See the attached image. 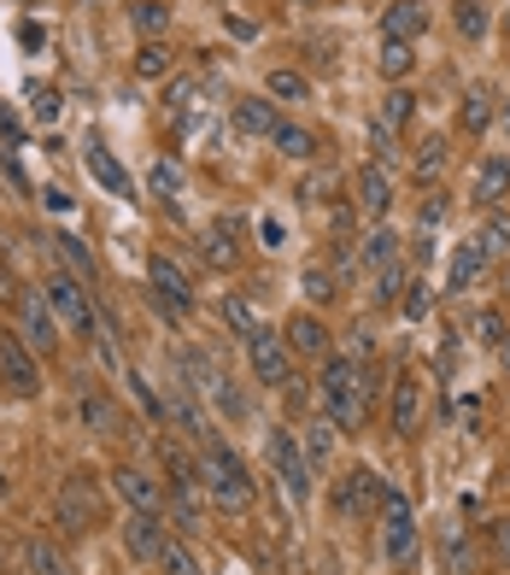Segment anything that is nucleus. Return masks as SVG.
Listing matches in <instances>:
<instances>
[{"label": "nucleus", "mask_w": 510, "mask_h": 575, "mask_svg": "<svg viewBox=\"0 0 510 575\" xmlns=\"http://www.w3.org/2000/svg\"><path fill=\"white\" fill-rule=\"evenodd\" d=\"M200 482H206V499L217 505V511L229 517H247L252 505H259V487H252V470L241 464V452L212 441L206 452H200Z\"/></svg>", "instance_id": "nucleus-1"}, {"label": "nucleus", "mask_w": 510, "mask_h": 575, "mask_svg": "<svg viewBox=\"0 0 510 575\" xmlns=\"http://www.w3.org/2000/svg\"><path fill=\"white\" fill-rule=\"evenodd\" d=\"M317 387H322V417H329L340 435H359L364 429V411H370V399H364V364L347 359V352H335V359H322Z\"/></svg>", "instance_id": "nucleus-2"}, {"label": "nucleus", "mask_w": 510, "mask_h": 575, "mask_svg": "<svg viewBox=\"0 0 510 575\" xmlns=\"http://www.w3.org/2000/svg\"><path fill=\"white\" fill-rule=\"evenodd\" d=\"M159 459H165V470H170V522H177L182 534L206 529V499H200V494H206V482H200V464H194L177 441H165Z\"/></svg>", "instance_id": "nucleus-3"}, {"label": "nucleus", "mask_w": 510, "mask_h": 575, "mask_svg": "<svg viewBox=\"0 0 510 575\" xmlns=\"http://www.w3.org/2000/svg\"><path fill=\"white\" fill-rule=\"evenodd\" d=\"M177 376L189 382L200 399H212V405H217V417H247V394L224 376V370H217L212 352H200V347H177Z\"/></svg>", "instance_id": "nucleus-4"}, {"label": "nucleus", "mask_w": 510, "mask_h": 575, "mask_svg": "<svg viewBox=\"0 0 510 575\" xmlns=\"http://www.w3.org/2000/svg\"><path fill=\"white\" fill-rule=\"evenodd\" d=\"M54 517L65 534H94L106 522V494L89 470H65L59 476V494H54Z\"/></svg>", "instance_id": "nucleus-5"}, {"label": "nucleus", "mask_w": 510, "mask_h": 575, "mask_svg": "<svg viewBox=\"0 0 510 575\" xmlns=\"http://www.w3.org/2000/svg\"><path fill=\"white\" fill-rule=\"evenodd\" d=\"M382 557L394 570H417V517L399 487H382Z\"/></svg>", "instance_id": "nucleus-6"}, {"label": "nucleus", "mask_w": 510, "mask_h": 575, "mask_svg": "<svg viewBox=\"0 0 510 575\" xmlns=\"http://www.w3.org/2000/svg\"><path fill=\"white\" fill-rule=\"evenodd\" d=\"M247 364H252V376H259L264 387L294 382V347H287V335H276L270 324L247 329Z\"/></svg>", "instance_id": "nucleus-7"}, {"label": "nucleus", "mask_w": 510, "mask_h": 575, "mask_svg": "<svg viewBox=\"0 0 510 575\" xmlns=\"http://www.w3.org/2000/svg\"><path fill=\"white\" fill-rule=\"evenodd\" d=\"M264 452H270V470H276L282 487H287V499H294V505L311 499V459H305V447L294 441V429H270Z\"/></svg>", "instance_id": "nucleus-8"}, {"label": "nucleus", "mask_w": 510, "mask_h": 575, "mask_svg": "<svg viewBox=\"0 0 510 575\" xmlns=\"http://www.w3.org/2000/svg\"><path fill=\"white\" fill-rule=\"evenodd\" d=\"M0 387H7L12 399L42 394V364H36V352L19 341V329H0Z\"/></svg>", "instance_id": "nucleus-9"}, {"label": "nucleus", "mask_w": 510, "mask_h": 575, "mask_svg": "<svg viewBox=\"0 0 510 575\" xmlns=\"http://www.w3.org/2000/svg\"><path fill=\"white\" fill-rule=\"evenodd\" d=\"M382 476L370 464H352L347 476L335 482V494H329V505H335V517L340 522H359V517H370V505H382Z\"/></svg>", "instance_id": "nucleus-10"}, {"label": "nucleus", "mask_w": 510, "mask_h": 575, "mask_svg": "<svg viewBox=\"0 0 510 575\" xmlns=\"http://www.w3.org/2000/svg\"><path fill=\"white\" fill-rule=\"evenodd\" d=\"M165 552H170L165 517H159V511H129V517H124V557H129V564H135V570L165 564Z\"/></svg>", "instance_id": "nucleus-11"}, {"label": "nucleus", "mask_w": 510, "mask_h": 575, "mask_svg": "<svg viewBox=\"0 0 510 575\" xmlns=\"http://www.w3.org/2000/svg\"><path fill=\"white\" fill-rule=\"evenodd\" d=\"M19 341H24L30 352H54V347H59V312L47 306L42 288L19 294Z\"/></svg>", "instance_id": "nucleus-12"}, {"label": "nucleus", "mask_w": 510, "mask_h": 575, "mask_svg": "<svg viewBox=\"0 0 510 575\" xmlns=\"http://www.w3.org/2000/svg\"><path fill=\"white\" fill-rule=\"evenodd\" d=\"M112 494L124 499L129 511H159V517H165V487L152 482L141 464H117V470H112Z\"/></svg>", "instance_id": "nucleus-13"}, {"label": "nucleus", "mask_w": 510, "mask_h": 575, "mask_svg": "<svg viewBox=\"0 0 510 575\" xmlns=\"http://www.w3.org/2000/svg\"><path fill=\"white\" fill-rule=\"evenodd\" d=\"M82 165H89V177H94L106 194H117V200H135V177H129L124 165L112 159V147L100 142V135H89V142H82Z\"/></svg>", "instance_id": "nucleus-14"}, {"label": "nucleus", "mask_w": 510, "mask_h": 575, "mask_svg": "<svg viewBox=\"0 0 510 575\" xmlns=\"http://www.w3.org/2000/svg\"><path fill=\"white\" fill-rule=\"evenodd\" d=\"M147 288H152L159 300H170L177 312H189V306H194V282H189V270H182L177 259H165V252H152V259H147Z\"/></svg>", "instance_id": "nucleus-15"}, {"label": "nucleus", "mask_w": 510, "mask_h": 575, "mask_svg": "<svg viewBox=\"0 0 510 575\" xmlns=\"http://www.w3.org/2000/svg\"><path fill=\"white\" fill-rule=\"evenodd\" d=\"M434 557H440V570H446V575H475V546H469V534H464V522H457V517L434 522Z\"/></svg>", "instance_id": "nucleus-16"}, {"label": "nucleus", "mask_w": 510, "mask_h": 575, "mask_svg": "<svg viewBox=\"0 0 510 575\" xmlns=\"http://www.w3.org/2000/svg\"><path fill=\"white\" fill-rule=\"evenodd\" d=\"M77 417L89 422L94 435H106V441H117V435H124V417H117V405H112L106 394H100V387H94L89 376L77 382Z\"/></svg>", "instance_id": "nucleus-17"}, {"label": "nucleus", "mask_w": 510, "mask_h": 575, "mask_svg": "<svg viewBox=\"0 0 510 575\" xmlns=\"http://www.w3.org/2000/svg\"><path fill=\"white\" fill-rule=\"evenodd\" d=\"M170 417H177V422H182V435H194L200 447H212V441H217L212 417L200 411V394H194L189 382H177V394H170Z\"/></svg>", "instance_id": "nucleus-18"}, {"label": "nucleus", "mask_w": 510, "mask_h": 575, "mask_svg": "<svg viewBox=\"0 0 510 575\" xmlns=\"http://www.w3.org/2000/svg\"><path fill=\"white\" fill-rule=\"evenodd\" d=\"M422 422V382L417 370H399L394 376V435H417Z\"/></svg>", "instance_id": "nucleus-19"}, {"label": "nucleus", "mask_w": 510, "mask_h": 575, "mask_svg": "<svg viewBox=\"0 0 510 575\" xmlns=\"http://www.w3.org/2000/svg\"><path fill=\"white\" fill-rule=\"evenodd\" d=\"M352 189H359V212H364V217H376V224H382V217L394 212V182H387L382 165H364Z\"/></svg>", "instance_id": "nucleus-20"}, {"label": "nucleus", "mask_w": 510, "mask_h": 575, "mask_svg": "<svg viewBox=\"0 0 510 575\" xmlns=\"http://www.w3.org/2000/svg\"><path fill=\"white\" fill-rule=\"evenodd\" d=\"M505 194H510V154H492V159H481V171H475V206H505Z\"/></svg>", "instance_id": "nucleus-21"}, {"label": "nucleus", "mask_w": 510, "mask_h": 575, "mask_svg": "<svg viewBox=\"0 0 510 575\" xmlns=\"http://www.w3.org/2000/svg\"><path fill=\"white\" fill-rule=\"evenodd\" d=\"M422 30H429V7H422V0H387V12H382V36L417 42Z\"/></svg>", "instance_id": "nucleus-22"}, {"label": "nucleus", "mask_w": 510, "mask_h": 575, "mask_svg": "<svg viewBox=\"0 0 510 575\" xmlns=\"http://www.w3.org/2000/svg\"><path fill=\"white\" fill-rule=\"evenodd\" d=\"M235 229H241L235 217H217V224L200 235V259H206L212 270H229L235 259H241V241H235Z\"/></svg>", "instance_id": "nucleus-23"}, {"label": "nucleus", "mask_w": 510, "mask_h": 575, "mask_svg": "<svg viewBox=\"0 0 510 575\" xmlns=\"http://www.w3.org/2000/svg\"><path fill=\"white\" fill-rule=\"evenodd\" d=\"M276 124H282L276 100H264V94H241V100H235V129H241V135H264V142H270Z\"/></svg>", "instance_id": "nucleus-24"}, {"label": "nucleus", "mask_w": 510, "mask_h": 575, "mask_svg": "<svg viewBox=\"0 0 510 575\" xmlns=\"http://www.w3.org/2000/svg\"><path fill=\"white\" fill-rule=\"evenodd\" d=\"M487 259H492V252H487L481 241H457V247H452V259H446V282L457 288V294H464L469 282H481Z\"/></svg>", "instance_id": "nucleus-25"}, {"label": "nucleus", "mask_w": 510, "mask_h": 575, "mask_svg": "<svg viewBox=\"0 0 510 575\" xmlns=\"http://www.w3.org/2000/svg\"><path fill=\"white\" fill-rule=\"evenodd\" d=\"M147 194L159 200L165 212H182V200H189V182H182V171H177V159H159L147 171Z\"/></svg>", "instance_id": "nucleus-26"}, {"label": "nucleus", "mask_w": 510, "mask_h": 575, "mask_svg": "<svg viewBox=\"0 0 510 575\" xmlns=\"http://www.w3.org/2000/svg\"><path fill=\"white\" fill-rule=\"evenodd\" d=\"M19 557H24V570H30V575H77V570H71V557H65L54 540H42V534H30Z\"/></svg>", "instance_id": "nucleus-27"}, {"label": "nucleus", "mask_w": 510, "mask_h": 575, "mask_svg": "<svg viewBox=\"0 0 510 575\" xmlns=\"http://www.w3.org/2000/svg\"><path fill=\"white\" fill-rule=\"evenodd\" d=\"M457 124H464L469 135H487V129H492V89H487V82H469V89H464Z\"/></svg>", "instance_id": "nucleus-28"}, {"label": "nucleus", "mask_w": 510, "mask_h": 575, "mask_svg": "<svg viewBox=\"0 0 510 575\" xmlns=\"http://www.w3.org/2000/svg\"><path fill=\"white\" fill-rule=\"evenodd\" d=\"M359 259H364V270H382V264H394V259H399V235L387 229V224L364 229V235H359Z\"/></svg>", "instance_id": "nucleus-29"}, {"label": "nucleus", "mask_w": 510, "mask_h": 575, "mask_svg": "<svg viewBox=\"0 0 510 575\" xmlns=\"http://www.w3.org/2000/svg\"><path fill=\"white\" fill-rule=\"evenodd\" d=\"M287 347H294L299 359H322V347H329V329H322L311 312H299L294 324H287Z\"/></svg>", "instance_id": "nucleus-30"}, {"label": "nucleus", "mask_w": 510, "mask_h": 575, "mask_svg": "<svg viewBox=\"0 0 510 575\" xmlns=\"http://www.w3.org/2000/svg\"><path fill=\"white\" fill-rule=\"evenodd\" d=\"M270 142H276V154L282 159H294V165H305V159H317V135L311 129H299V124H276V135H270Z\"/></svg>", "instance_id": "nucleus-31"}, {"label": "nucleus", "mask_w": 510, "mask_h": 575, "mask_svg": "<svg viewBox=\"0 0 510 575\" xmlns=\"http://www.w3.org/2000/svg\"><path fill=\"white\" fill-rule=\"evenodd\" d=\"M452 165V147H446V135H429V142L417 147V159H411V171L417 182H440V171Z\"/></svg>", "instance_id": "nucleus-32"}, {"label": "nucleus", "mask_w": 510, "mask_h": 575, "mask_svg": "<svg viewBox=\"0 0 510 575\" xmlns=\"http://www.w3.org/2000/svg\"><path fill=\"white\" fill-rule=\"evenodd\" d=\"M417 65V42H399V36H382V77L387 82H405Z\"/></svg>", "instance_id": "nucleus-33"}, {"label": "nucleus", "mask_w": 510, "mask_h": 575, "mask_svg": "<svg viewBox=\"0 0 510 575\" xmlns=\"http://www.w3.org/2000/svg\"><path fill=\"white\" fill-rule=\"evenodd\" d=\"M452 24H457V36H464V42H487V30H492V19H487L481 0H457V7H452Z\"/></svg>", "instance_id": "nucleus-34"}, {"label": "nucleus", "mask_w": 510, "mask_h": 575, "mask_svg": "<svg viewBox=\"0 0 510 575\" xmlns=\"http://www.w3.org/2000/svg\"><path fill=\"white\" fill-rule=\"evenodd\" d=\"M54 247H59V259H65V270H77L82 282H94V252H89V241H77V235H54Z\"/></svg>", "instance_id": "nucleus-35"}, {"label": "nucleus", "mask_w": 510, "mask_h": 575, "mask_svg": "<svg viewBox=\"0 0 510 575\" xmlns=\"http://www.w3.org/2000/svg\"><path fill=\"white\" fill-rule=\"evenodd\" d=\"M264 94H270V100H282V106H299V100H311V82H305L299 71H270Z\"/></svg>", "instance_id": "nucleus-36"}, {"label": "nucleus", "mask_w": 510, "mask_h": 575, "mask_svg": "<svg viewBox=\"0 0 510 575\" xmlns=\"http://www.w3.org/2000/svg\"><path fill=\"white\" fill-rule=\"evenodd\" d=\"M170 65H177V54H170L165 42H147L141 54H135V77H141V82H159V77H170Z\"/></svg>", "instance_id": "nucleus-37"}, {"label": "nucleus", "mask_w": 510, "mask_h": 575, "mask_svg": "<svg viewBox=\"0 0 510 575\" xmlns=\"http://www.w3.org/2000/svg\"><path fill=\"white\" fill-rule=\"evenodd\" d=\"M405 282H411V270H405L399 259H394V264H382V270H376V288H370V294H376V306H399Z\"/></svg>", "instance_id": "nucleus-38"}, {"label": "nucleus", "mask_w": 510, "mask_h": 575, "mask_svg": "<svg viewBox=\"0 0 510 575\" xmlns=\"http://www.w3.org/2000/svg\"><path fill=\"white\" fill-rule=\"evenodd\" d=\"M411 112H417V94L405 89V82H394V89H387V100H382V124H387V129H405V124H411Z\"/></svg>", "instance_id": "nucleus-39"}, {"label": "nucleus", "mask_w": 510, "mask_h": 575, "mask_svg": "<svg viewBox=\"0 0 510 575\" xmlns=\"http://www.w3.org/2000/svg\"><path fill=\"white\" fill-rule=\"evenodd\" d=\"M335 435H340V429H335L329 417H317L311 429H305V459H311V470H317V464H329V452H335Z\"/></svg>", "instance_id": "nucleus-40"}, {"label": "nucleus", "mask_w": 510, "mask_h": 575, "mask_svg": "<svg viewBox=\"0 0 510 575\" xmlns=\"http://www.w3.org/2000/svg\"><path fill=\"white\" fill-rule=\"evenodd\" d=\"M129 24L147 30V36H165V30H170V7H165V0H135V7H129Z\"/></svg>", "instance_id": "nucleus-41"}, {"label": "nucleus", "mask_w": 510, "mask_h": 575, "mask_svg": "<svg viewBox=\"0 0 510 575\" xmlns=\"http://www.w3.org/2000/svg\"><path fill=\"white\" fill-rule=\"evenodd\" d=\"M399 312L411 317V324H422V317L434 312V294H429V282H422V277H411V282H405V294H399Z\"/></svg>", "instance_id": "nucleus-42"}, {"label": "nucleus", "mask_w": 510, "mask_h": 575, "mask_svg": "<svg viewBox=\"0 0 510 575\" xmlns=\"http://www.w3.org/2000/svg\"><path fill=\"white\" fill-rule=\"evenodd\" d=\"M299 288H305V300H335V270L322 259H311L299 270Z\"/></svg>", "instance_id": "nucleus-43"}, {"label": "nucleus", "mask_w": 510, "mask_h": 575, "mask_svg": "<svg viewBox=\"0 0 510 575\" xmlns=\"http://www.w3.org/2000/svg\"><path fill=\"white\" fill-rule=\"evenodd\" d=\"M475 335H481V347H492V352H499V347L510 341V324H505V312L481 306V312H475Z\"/></svg>", "instance_id": "nucleus-44"}, {"label": "nucleus", "mask_w": 510, "mask_h": 575, "mask_svg": "<svg viewBox=\"0 0 510 575\" xmlns=\"http://www.w3.org/2000/svg\"><path fill=\"white\" fill-rule=\"evenodd\" d=\"M475 241H481L487 252H510V212L492 206V212H487V229L475 235Z\"/></svg>", "instance_id": "nucleus-45"}, {"label": "nucleus", "mask_w": 510, "mask_h": 575, "mask_svg": "<svg viewBox=\"0 0 510 575\" xmlns=\"http://www.w3.org/2000/svg\"><path fill=\"white\" fill-rule=\"evenodd\" d=\"M217 317H224V324L235 329V335H247V329H259V317H252V306L241 294H224V306H217Z\"/></svg>", "instance_id": "nucleus-46"}, {"label": "nucleus", "mask_w": 510, "mask_h": 575, "mask_svg": "<svg viewBox=\"0 0 510 575\" xmlns=\"http://www.w3.org/2000/svg\"><path fill=\"white\" fill-rule=\"evenodd\" d=\"M394 135H399V129H387L382 117H376V124H370V154H376V165H382V171H387V165L399 159V142H394Z\"/></svg>", "instance_id": "nucleus-47"}, {"label": "nucleus", "mask_w": 510, "mask_h": 575, "mask_svg": "<svg viewBox=\"0 0 510 575\" xmlns=\"http://www.w3.org/2000/svg\"><path fill=\"white\" fill-rule=\"evenodd\" d=\"M124 382H129V394H135V399H141V411H147L152 422H165V417H170V411H165V405H159V394H152V382L141 376V370H129V376H124Z\"/></svg>", "instance_id": "nucleus-48"}, {"label": "nucleus", "mask_w": 510, "mask_h": 575, "mask_svg": "<svg viewBox=\"0 0 510 575\" xmlns=\"http://www.w3.org/2000/svg\"><path fill=\"white\" fill-rule=\"evenodd\" d=\"M159 570H165V575H206V570H200V557H194L189 546H177V540H170V552H165Z\"/></svg>", "instance_id": "nucleus-49"}, {"label": "nucleus", "mask_w": 510, "mask_h": 575, "mask_svg": "<svg viewBox=\"0 0 510 575\" xmlns=\"http://www.w3.org/2000/svg\"><path fill=\"white\" fill-rule=\"evenodd\" d=\"M370 352H376V335H370L364 324H359V329H347V359H359V364H364Z\"/></svg>", "instance_id": "nucleus-50"}, {"label": "nucleus", "mask_w": 510, "mask_h": 575, "mask_svg": "<svg viewBox=\"0 0 510 575\" xmlns=\"http://www.w3.org/2000/svg\"><path fill=\"white\" fill-rule=\"evenodd\" d=\"M487 534H492V552H499V564L510 570V517H492Z\"/></svg>", "instance_id": "nucleus-51"}, {"label": "nucleus", "mask_w": 510, "mask_h": 575, "mask_svg": "<svg viewBox=\"0 0 510 575\" xmlns=\"http://www.w3.org/2000/svg\"><path fill=\"white\" fill-rule=\"evenodd\" d=\"M30 106H36L42 124H54V117H59V94L54 89H36V94H30Z\"/></svg>", "instance_id": "nucleus-52"}, {"label": "nucleus", "mask_w": 510, "mask_h": 575, "mask_svg": "<svg viewBox=\"0 0 510 575\" xmlns=\"http://www.w3.org/2000/svg\"><path fill=\"white\" fill-rule=\"evenodd\" d=\"M282 241H287V229L276 224V217H264V224H259V247H264V252H276Z\"/></svg>", "instance_id": "nucleus-53"}, {"label": "nucleus", "mask_w": 510, "mask_h": 575, "mask_svg": "<svg viewBox=\"0 0 510 575\" xmlns=\"http://www.w3.org/2000/svg\"><path fill=\"white\" fill-rule=\"evenodd\" d=\"M440 217H446V194H434L429 206H422V224H440Z\"/></svg>", "instance_id": "nucleus-54"}, {"label": "nucleus", "mask_w": 510, "mask_h": 575, "mask_svg": "<svg viewBox=\"0 0 510 575\" xmlns=\"http://www.w3.org/2000/svg\"><path fill=\"white\" fill-rule=\"evenodd\" d=\"M0 300H12V306H19V288H12V270L0 264Z\"/></svg>", "instance_id": "nucleus-55"}, {"label": "nucleus", "mask_w": 510, "mask_h": 575, "mask_svg": "<svg viewBox=\"0 0 510 575\" xmlns=\"http://www.w3.org/2000/svg\"><path fill=\"white\" fill-rule=\"evenodd\" d=\"M499 117H505V129H510V100H505V106H499Z\"/></svg>", "instance_id": "nucleus-56"}, {"label": "nucleus", "mask_w": 510, "mask_h": 575, "mask_svg": "<svg viewBox=\"0 0 510 575\" xmlns=\"http://www.w3.org/2000/svg\"><path fill=\"white\" fill-rule=\"evenodd\" d=\"M499 359H505V364H510V341H505V347H499Z\"/></svg>", "instance_id": "nucleus-57"}, {"label": "nucleus", "mask_w": 510, "mask_h": 575, "mask_svg": "<svg viewBox=\"0 0 510 575\" xmlns=\"http://www.w3.org/2000/svg\"><path fill=\"white\" fill-rule=\"evenodd\" d=\"M0 494H7V476H0Z\"/></svg>", "instance_id": "nucleus-58"}, {"label": "nucleus", "mask_w": 510, "mask_h": 575, "mask_svg": "<svg viewBox=\"0 0 510 575\" xmlns=\"http://www.w3.org/2000/svg\"><path fill=\"white\" fill-rule=\"evenodd\" d=\"M0 570H7V552H0Z\"/></svg>", "instance_id": "nucleus-59"}, {"label": "nucleus", "mask_w": 510, "mask_h": 575, "mask_svg": "<svg viewBox=\"0 0 510 575\" xmlns=\"http://www.w3.org/2000/svg\"><path fill=\"white\" fill-rule=\"evenodd\" d=\"M505 30H510V19H505Z\"/></svg>", "instance_id": "nucleus-60"}]
</instances>
